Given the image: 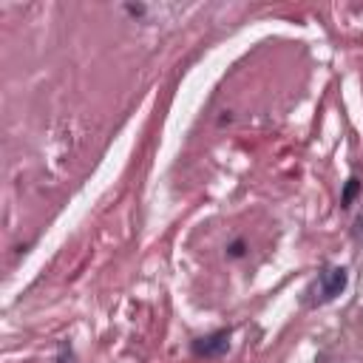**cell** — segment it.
Masks as SVG:
<instances>
[{"label": "cell", "instance_id": "cell-2", "mask_svg": "<svg viewBox=\"0 0 363 363\" xmlns=\"http://www.w3.org/2000/svg\"><path fill=\"white\" fill-rule=\"evenodd\" d=\"M227 346H230V332L221 329V332H213V335L196 340V343H193V352H196V354H204V357H216V354L227 352Z\"/></svg>", "mask_w": 363, "mask_h": 363}, {"label": "cell", "instance_id": "cell-3", "mask_svg": "<svg viewBox=\"0 0 363 363\" xmlns=\"http://www.w3.org/2000/svg\"><path fill=\"white\" fill-rule=\"evenodd\" d=\"M354 193H357V179H349V184H346V193H343V204H349Z\"/></svg>", "mask_w": 363, "mask_h": 363}, {"label": "cell", "instance_id": "cell-1", "mask_svg": "<svg viewBox=\"0 0 363 363\" xmlns=\"http://www.w3.org/2000/svg\"><path fill=\"white\" fill-rule=\"evenodd\" d=\"M346 286V269L343 267H329L320 272V298L332 301L335 295H340Z\"/></svg>", "mask_w": 363, "mask_h": 363}]
</instances>
